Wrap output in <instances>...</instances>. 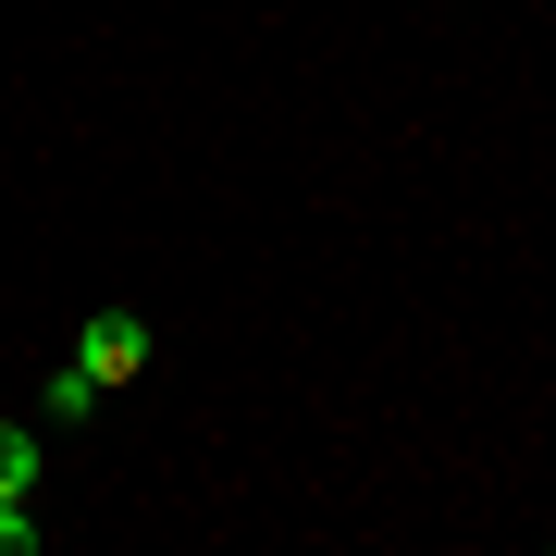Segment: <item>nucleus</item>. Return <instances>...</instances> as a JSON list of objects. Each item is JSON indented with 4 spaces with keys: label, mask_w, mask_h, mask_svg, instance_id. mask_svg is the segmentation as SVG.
I'll return each instance as SVG.
<instances>
[{
    "label": "nucleus",
    "mask_w": 556,
    "mask_h": 556,
    "mask_svg": "<svg viewBox=\"0 0 556 556\" xmlns=\"http://www.w3.org/2000/svg\"><path fill=\"white\" fill-rule=\"evenodd\" d=\"M75 358H87L100 383H137V371H149V321H137V309H100V321L75 334Z\"/></svg>",
    "instance_id": "1"
},
{
    "label": "nucleus",
    "mask_w": 556,
    "mask_h": 556,
    "mask_svg": "<svg viewBox=\"0 0 556 556\" xmlns=\"http://www.w3.org/2000/svg\"><path fill=\"white\" fill-rule=\"evenodd\" d=\"M100 396H112V383L87 371V358H62V371L38 383V408H50V420H87V408H100Z\"/></svg>",
    "instance_id": "2"
},
{
    "label": "nucleus",
    "mask_w": 556,
    "mask_h": 556,
    "mask_svg": "<svg viewBox=\"0 0 556 556\" xmlns=\"http://www.w3.org/2000/svg\"><path fill=\"white\" fill-rule=\"evenodd\" d=\"M0 495H38V433L25 420H0Z\"/></svg>",
    "instance_id": "3"
}]
</instances>
